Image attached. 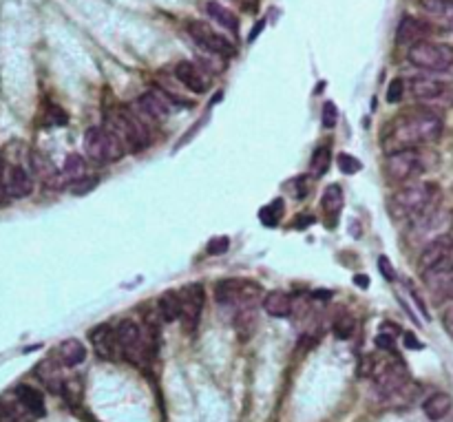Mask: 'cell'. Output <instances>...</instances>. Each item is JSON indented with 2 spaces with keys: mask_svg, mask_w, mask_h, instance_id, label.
<instances>
[{
  "mask_svg": "<svg viewBox=\"0 0 453 422\" xmlns=\"http://www.w3.org/2000/svg\"><path fill=\"white\" fill-rule=\"evenodd\" d=\"M442 129H445V124H442V118L436 111L418 107L391 122L383 146L387 155L389 153L425 146V144H434L440 140Z\"/></svg>",
  "mask_w": 453,
  "mask_h": 422,
  "instance_id": "1",
  "label": "cell"
},
{
  "mask_svg": "<svg viewBox=\"0 0 453 422\" xmlns=\"http://www.w3.org/2000/svg\"><path fill=\"white\" fill-rule=\"evenodd\" d=\"M438 188L431 181H414L398 188L387 201V210L396 221H416L420 214L434 208Z\"/></svg>",
  "mask_w": 453,
  "mask_h": 422,
  "instance_id": "2",
  "label": "cell"
},
{
  "mask_svg": "<svg viewBox=\"0 0 453 422\" xmlns=\"http://www.w3.org/2000/svg\"><path fill=\"white\" fill-rule=\"evenodd\" d=\"M107 129L124 144L126 153H140L151 144L148 126L144 124L137 111L124 109L118 113H111L107 118Z\"/></svg>",
  "mask_w": 453,
  "mask_h": 422,
  "instance_id": "3",
  "label": "cell"
},
{
  "mask_svg": "<svg viewBox=\"0 0 453 422\" xmlns=\"http://www.w3.org/2000/svg\"><path fill=\"white\" fill-rule=\"evenodd\" d=\"M118 343L122 349V356L135 365H146V360L153 358V352H155V334L146 332L140 323L131 321V318H124L118 327Z\"/></svg>",
  "mask_w": 453,
  "mask_h": 422,
  "instance_id": "4",
  "label": "cell"
},
{
  "mask_svg": "<svg viewBox=\"0 0 453 422\" xmlns=\"http://www.w3.org/2000/svg\"><path fill=\"white\" fill-rule=\"evenodd\" d=\"M407 60L422 74L429 76H447L453 71V49L440 43H431V40H422L409 49Z\"/></svg>",
  "mask_w": 453,
  "mask_h": 422,
  "instance_id": "5",
  "label": "cell"
},
{
  "mask_svg": "<svg viewBox=\"0 0 453 422\" xmlns=\"http://www.w3.org/2000/svg\"><path fill=\"white\" fill-rule=\"evenodd\" d=\"M409 93L418 100L420 104H425V109H451L453 107V89L447 80H442L438 76H414L409 78Z\"/></svg>",
  "mask_w": 453,
  "mask_h": 422,
  "instance_id": "6",
  "label": "cell"
},
{
  "mask_svg": "<svg viewBox=\"0 0 453 422\" xmlns=\"http://www.w3.org/2000/svg\"><path fill=\"white\" fill-rule=\"evenodd\" d=\"M85 153L89 159H93L98 164H113L124 157V144H122L113 133L104 126H91L85 133Z\"/></svg>",
  "mask_w": 453,
  "mask_h": 422,
  "instance_id": "7",
  "label": "cell"
},
{
  "mask_svg": "<svg viewBox=\"0 0 453 422\" xmlns=\"http://www.w3.org/2000/svg\"><path fill=\"white\" fill-rule=\"evenodd\" d=\"M422 170H425V164H422V153L418 148L389 153L385 159V177L391 186H400V184L405 186Z\"/></svg>",
  "mask_w": 453,
  "mask_h": 422,
  "instance_id": "8",
  "label": "cell"
},
{
  "mask_svg": "<svg viewBox=\"0 0 453 422\" xmlns=\"http://www.w3.org/2000/svg\"><path fill=\"white\" fill-rule=\"evenodd\" d=\"M372 378L374 385L383 396L391 398L396 396L398 391H403L409 383V369L400 358H391V360H383L372 369Z\"/></svg>",
  "mask_w": 453,
  "mask_h": 422,
  "instance_id": "9",
  "label": "cell"
},
{
  "mask_svg": "<svg viewBox=\"0 0 453 422\" xmlns=\"http://www.w3.org/2000/svg\"><path fill=\"white\" fill-rule=\"evenodd\" d=\"M453 228V214L449 210H436L431 208L425 214H420L416 221H411V236L416 241L427 239L425 243L438 239V236L451 234Z\"/></svg>",
  "mask_w": 453,
  "mask_h": 422,
  "instance_id": "10",
  "label": "cell"
},
{
  "mask_svg": "<svg viewBox=\"0 0 453 422\" xmlns=\"http://www.w3.org/2000/svg\"><path fill=\"white\" fill-rule=\"evenodd\" d=\"M214 301L219 305L236 307L248 301H263L261 287L254 281H243V279H228L219 281L214 287Z\"/></svg>",
  "mask_w": 453,
  "mask_h": 422,
  "instance_id": "11",
  "label": "cell"
},
{
  "mask_svg": "<svg viewBox=\"0 0 453 422\" xmlns=\"http://www.w3.org/2000/svg\"><path fill=\"white\" fill-rule=\"evenodd\" d=\"M188 34L201 49L210 51V54H214V56L230 58L236 51L232 40H228V36L219 34L217 29H212L208 23H201V20H192V23H188Z\"/></svg>",
  "mask_w": 453,
  "mask_h": 422,
  "instance_id": "12",
  "label": "cell"
},
{
  "mask_svg": "<svg viewBox=\"0 0 453 422\" xmlns=\"http://www.w3.org/2000/svg\"><path fill=\"white\" fill-rule=\"evenodd\" d=\"M181 298V325L186 332H195L199 325V316L206 305V290L201 283H190L179 290Z\"/></svg>",
  "mask_w": 453,
  "mask_h": 422,
  "instance_id": "13",
  "label": "cell"
},
{
  "mask_svg": "<svg viewBox=\"0 0 453 422\" xmlns=\"http://www.w3.org/2000/svg\"><path fill=\"white\" fill-rule=\"evenodd\" d=\"M429 294L436 298V303H449L453 298V256L449 261L431 267L422 274Z\"/></svg>",
  "mask_w": 453,
  "mask_h": 422,
  "instance_id": "14",
  "label": "cell"
},
{
  "mask_svg": "<svg viewBox=\"0 0 453 422\" xmlns=\"http://www.w3.org/2000/svg\"><path fill=\"white\" fill-rule=\"evenodd\" d=\"M436 32V27L429 23L427 18H416V16H403L396 27V43L400 47H414L422 40H427Z\"/></svg>",
  "mask_w": 453,
  "mask_h": 422,
  "instance_id": "15",
  "label": "cell"
},
{
  "mask_svg": "<svg viewBox=\"0 0 453 422\" xmlns=\"http://www.w3.org/2000/svg\"><path fill=\"white\" fill-rule=\"evenodd\" d=\"M451 256H453V236L451 234L438 236V239L422 245L420 256H418V267H420V272L425 274L431 267L449 261Z\"/></svg>",
  "mask_w": 453,
  "mask_h": 422,
  "instance_id": "16",
  "label": "cell"
},
{
  "mask_svg": "<svg viewBox=\"0 0 453 422\" xmlns=\"http://www.w3.org/2000/svg\"><path fill=\"white\" fill-rule=\"evenodd\" d=\"M420 9L436 29L453 32V5L449 0H418Z\"/></svg>",
  "mask_w": 453,
  "mask_h": 422,
  "instance_id": "17",
  "label": "cell"
},
{
  "mask_svg": "<svg viewBox=\"0 0 453 422\" xmlns=\"http://www.w3.org/2000/svg\"><path fill=\"white\" fill-rule=\"evenodd\" d=\"M135 111L142 113V118L146 120L162 122L170 115V100L164 98L159 91H146L144 96H140Z\"/></svg>",
  "mask_w": 453,
  "mask_h": 422,
  "instance_id": "18",
  "label": "cell"
},
{
  "mask_svg": "<svg viewBox=\"0 0 453 422\" xmlns=\"http://www.w3.org/2000/svg\"><path fill=\"white\" fill-rule=\"evenodd\" d=\"M91 343H93V349L98 352V356L104 360H118L122 356L118 334L111 325L96 327L93 332H91Z\"/></svg>",
  "mask_w": 453,
  "mask_h": 422,
  "instance_id": "19",
  "label": "cell"
},
{
  "mask_svg": "<svg viewBox=\"0 0 453 422\" xmlns=\"http://www.w3.org/2000/svg\"><path fill=\"white\" fill-rule=\"evenodd\" d=\"M34 190V177L32 173L23 166H9L5 170V192L14 199H25Z\"/></svg>",
  "mask_w": 453,
  "mask_h": 422,
  "instance_id": "20",
  "label": "cell"
},
{
  "mask_svg": "<svg viewBox=\"0 0 453 422\" xmlns=\"http://www.w3.org/2000/svg\"><path fill=\"white\" fill-rule=\"evenodd\" d=\"M259 303L261 301H248V303H241L232 307L234 314H232V325L234 329L239 332L241 338H250L252 332L259 325Z\"/></svg>",
  "mask_w": 453,
  "mask_h": 422,
  "instance_id": "21",
  "label": "cell"
},
{
  "mask_svg": "<svg viewBox=\"0 0 453 422\" xmlns=\"http://www.w3.org/2000/svg\"><path fill=\"white\" fill-rule=\"evenodd\" d=\"M32 170L34 175L45 184L49 188H60L63 186V170H58L54 166V162L47 159L45 155H40V153H32Z\"/></svg>",
  "mask_w": 453,
  "mask_h": 422,
  "instance_id": "22",
  "label": "cell"
},
{
  "mask_svg": "<svg viewBox=\"0 0 453 422\" xmlns=\"http://www.w3.org/2000/svg\"><path fill=\"white\" fill-rule=\"evenodd\" d=\"M451 407H453V398L447 394V391H436L431 394L425 403H422V411L431 422H442L449 414H451Z\"/></svg>",
  "mask_w": 453,
  "mask_h": 422,
  "instance_id": "23",
  "label": "cell"
},
{
  "mask_svg": "<svg viewBox=\"0 0 453 422\" xmlns=\"http://www.w3.org/2000/svg\"><path fill=\"white\" fill-rule=\"evenodd\" d=\"M261 307L265 310V314L274 318H285L292 314V296L283 290H270L263 296Z\"/></svg>",
  "mask_w": 453,
  "mask_h": 422,
  "instance_id": "24",
  "label": "cell"
},
{
  "mask_svg": "<svg viewBox=\"0 0 453 422\" xmlns=\"http://www.w3.org/2000/svg\"><path fill=\"white\" fill-rule=\"evenodd\" d=\"M56 358H58V363L65 365V367H78L80 363H85L87 347L82 345L78 338H67V341H63L58 345Z\"/></svg>",
  "mask_w": 453,
  "mask_h": 422,
  "instance_id": "25",
  "label": "cell"
},
{
  "mask_svg": "<svg viewBox=\"0 0 453 422\" xmlns=\"http://www.w3.org/2000/svg\"><path fill=\"white\" fill-rule=\"evenodd\" d=\"M16 398H18V403L23 405V409L29 411L32 416L43 418V416L47 414L45 398H43V394H40L38 389L29 387V385H18V387H16Z\"/></svg>",
  "mask_w": 453,
  "mask_h": 422,
  "instance_id": "26",
  "label": "cell"
},
{
  "mask_svg": "<svg viewBox=\"0 0 453 422\" xmlns=\"http://www.w3.org/2000/svg\"><path fill=\"white\" fill-rule=\"evenodd\" d=\"M175 78L186 89L195 91V93H206V78L201 76V69L195 67L192 63H179L175 67Z\"/></svg>",
  "mask_w": 453,
  "mask_h": 422,
  "instance_id": "27",
  "label": "cell"
},
{
  "mask_svg": "<svg viewBox=\"0 0 453 422\" xmlns=\"http://www.w3.org/2000/svg\"><path fill=\"white\" fill-rule=\"evenodd\" d=\"M203 9H206V14H208V18L212 20V23H217L219 27L228 29L230 34L239 32V18H236V16L230 12V9H225V7L219 5V3H214V0H208Z\"/></svg>",
  "mask_w": 453,
  "mask_h": 422,
  "instance_id": "28",
  "label": "cell"
},
{
  "mask_svg": "<svg viewBox=\"0 0 453 422\" xmlns=\"http://www.w3.org/2000/svg\"><path fill=\"white\" fill-rule=\"evenodd\" d=\"M159 314L164 323H175L181 318V298L179 292H166L159 298Z\"/></svg>",
  "mask_w": 453,
  "mask_h": 422,
  "instance_id": "29",
  "label": "cell"
},
{
  "mask_svg": "<svg viewBox=\"0 0 453 422\" xmlns=\"http://www.w3.org/2000/svg\"><path fill=\"white\" fill-rule=\"evenodd\" d=\"M63 177L67 184H76L80 179L89 177L87 175V159H82L80 155H69L65 159V166H63Z\"/></svg>",
  "mask_w": 453,
  "mask_h": 422,
  "instance_id": "30",
  "label": "cell"
},
{
  "mask_svg": "<svg viewBox=\"0 0 453 422\" xmlns=\"http://www.w3.org/2000/svg\"><path fill=\"white\" fill-rule=\"evenodd\" d=\"M343 201H345V199H343L341 186L332 184V186L325 188L323 199H321V206H323V210H325L327 214H334V219H336V214L341 212V208H343Z\"/></svg>",
  "mask_w": 453,
  "mask_h": 422,
  "instance_id": "31",
  "label": "cell"
},
{
  "mask_svg": "<svg viewBox=\"0 0 453 422\" xmlns=\"http://www.w3.org/2000/svg\"><path fill=\"white\" fill-rule=\"evenodd\" d=\"M329 166H332V151H329L327 146H318L312 155V162H310L312 173L316 175V177H323V175L329 170Z\"/></svg>",
  "mask_w": 453,
  "mask_h": 422,
  "instance_id": "32",
  "label": "cell"
},
{
  "mask_svg": "<svg viewBox=\"0 0 453 422\" xmlns=\"http://www.w3.org/2000/svg\"><path fill=\"white\" fill-rule=\"evenodd\" d=\"M354 329H356V321H354L352 314H341L332 325V332H334V336L338 338V341H347V338H352Z\"/></svg>",
  "mask_w": 453,
  "mask_h": 422,
  "instance_id": "33",
  "label": "cell"
},
{
  "mask_svg": "<svg viewBox=\"0 0 453 422\" xmlns=\"http://www.w3.org/2000/svg\"><path fill=\"white\" fill-rule=\"evenodd\" d=\"M276 210H283V201H272L270 206H265V208H261V212H259V219H261V223H265V225H270V228H274L276 223H279V214L281 212H276Z\"/></svg>",
  "mask_w": 453,
  "mask_h": 422,
  "instance_id": "34",
  "label": "cell"
},
{
  "mask_svg": "<svg viewBox=\"0 0 453 422\" xmlns=\"http://www.w3.org/2000/svg\"><path fill=\"white\" fill-rule=\"evenodd\" d=\"M405 96V80L403 78H394L387 87V102L389 104H398Z\"/></svg>",
  "mask_w": 453,
  "mask_h": 422,
  "instance_id": "35",
  "label": "cell"
},
{
  "mask_svg": "<svg viewBox=\"0 0 453 422\" xmlns=\"http://www.w3.org/2000/svg\"><path fill=\"white\" fill-rule=\"evenodd\" d=\"M336 164H338V170L341 173H345V175H354V173H358L360 168V162L354 157V155H347V153H341V155L336 157Z\"/></svg>",
  "mask_w": 453,
  "mask_h": 422,
  "instance_id": "36",
  "label": "cell"
},
{
  "mask_svg": "<svg viewBox=\"0 0 453 422\" xmlns=\"http://www.w3.org/2000/svg\"><path fill=\"white\" fill-rule=\"evenodd\" d=\"M96 186H98V177H96V175H89V177L80 179L76 184H69V190L74 192V195H87V192L93 190Z\"/></svg>",
  "mask_w": 453,
  "mask_h": 422,
  "instance_id": "37",
  "label": "cell"
},
{
  "mask_svg": "<svg viewBox=\"0 0 453 422\" xmlns=\"http://www.w3.org/2000/svg\"><path fill=\"white\" fill-rule=\"evenodd\" d=\"M206 250H208V254H214V256L225 254V252L230 250V239H228V236H212Z\"/></svg>",
  "mask_w": 453,
  "mask_h": 422,
  "instance_id": "38",
  "label": "cell"
},
{
  "mask_svg": "<svg viewBox=\"0 0 453 422\" xmlns=\"http://www.w3.org/2000/svg\"><path fill=\"white\" fill-rule=\"evenodd\" d=\"M323 126L325 129H334L336 126V120H338V111L334 107V102H325L323 104Z\"/></svg>",
  "mask_w": 453,
  "mask_h": 422,
  "instance_id": "39",
  "label": "cell"
},
{
  "mask_svg": "<svg viewBox=\"0 0 453 422\" xmlns=\"http://www.w3.org/2000/svg\"><path fill=\"white\" fill-rule=\"evenodd\" d=\"M20 411L12 405H0V422H18Z\"/></svg>",
  "mask_w": 453,
  "mask_h": 422,
  "instance_id": "40",
  "label": "cell"
},
{
  "mask_svg": "<svg viewBox=\"0 0 453 422\" xmlns=\"http://www.w3.org/2000/svg\"><path fill=\"white\" fill-rule=\"evenodd\" d=\"M407 290H409V294H411V296H414V301H416V305H418V310L422 312V316H425V321H429V310H427L425 301H422V296L418 294L416 285L411 283V281H407Z\"/></svg>",
  "mask_w": 453,
  "mask_h": 422,
  "instance_id": "41",
  "label": "cell"
},
{
  "mask_svg": "<svg viewBox=\"0 0 453 422\" xmlns=\"http://www.w3.org/2000/svg\"><path fill=\"white\" fill-rule=\"evenodd\" d=\"M394 338H396V336L380 332V334L376 336V347L385 349V352H394V349H396V341H394Z\"/></svg>",
  "mask_w": 453,
  "mask_h": 422,
  "instance_id": "42",
  "label": "cell"
},
{
  "mask_svg": "<svg viewBox=\"0 0 453 422\" xmlns=\"http://www.w3.org/2000/svg\"><path fill=\"white\" fill-rule=\"evenodd\" d=\"M442 325H445L447 334H449V336H453V298H451V301L447 303L445 312H442Z\"/></svg>",
  "mask_w": 453,
  "mask_h": 422,
  "instance_id": "43",
  "label": "cell"
},
{
  "mask_svg": "<svg viewBox=\"0 0 453 422\" xmlns=\"http://www.w3.org/2000/svg\"><path fill=\"white\" fill-rule=\"evenodd\" d=\"M378 267H380V272H383V276H385L387 281H396V272H394V267H391V263H389L387 256H380V259H378Z\"/></svg>",
  "mask_w": 453,
  "mask_h": 422,
  "instance_id": "44",
  "label": "cell"
},
{
  "mask_svg": "<svg viewBox=\"0 0 453 422\" xmlns=\"http://www.w3.org/2000/svg\"><path fill=\"white\" fill-rule=\"evenodd\" d=\"M403 343H405L407 349H422V347H425L411 332H405V334H403Z\"/></svg>",
  "mask_w": 453,
  "mask_h": 422,
  "instance_id": "45",
  "label": "cell"
},
{
  "mask_svg": "<svg viewBox=\"0 0 453 422\" xmlns=\"http://www.w3.org/2000/svg\"><path fill=\"white\" fill-rule=\"evenodd\" d=\"M354 281H356V285L360 287V290H367L369 283H372V281H369V276H365V274H356Z\"/></svg>",
  "mask_w": 453,
  "mask_h": 422,
  "instance_id": "46",
  "label": "cell"
},
{
  "mask_svg": "<svg viewBox=\"0 0 453 422\" xmlns=\"http://www.w3.org/2000/svg\"><path fill=\"white\" fill-rule=\"evenodd\" d=\"M5 192V170H3V162H0V199H3Z\"/></svg>",
  "mask_w": 453,
  "mask_h": 422,
  "instance_id": "47",
  "label": "cell"
},
{
  "mask_svg": "<svg viewBox=\"0 0 453 422\" xmlns=\"http://www.w3.org/2000/svg\"><path fill=\"white\" fill-rule=\"evenodd\" d=\"M449 3H451V5H453V0H449Z\"/></svg>",
  "mask_w": 453,
  "mask_h": 422,
  "instance_id": "48",
  "label": "cell"
},
{
  "mask_svg": "<svg viewBox=\"0 0 453 422\" xmlns=\"http://www.w3.org/2000/svg\"><path fill=\"white\" fill-rule=\"evenodd\" d=\"M449 422H453V420H449Z\"/></svg>",
  "mask_w": 453,
  "mask_h": 422,
  "instance_id": "49",
  "label": "cell"
}]
</instances>
